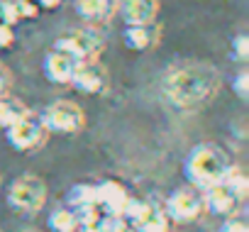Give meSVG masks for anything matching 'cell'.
Masks as SVG:
<instances>
[{
  "label": "cell",
  "mask_w": 249,
  "mask_h": 232,
  "mask_svg": "<svg viewBox=\"0 0 249 232\" xmlns=\"http://www.w3.org/2000/svg\"><path fill=\"white\" fill-rule=\"evenodd\" d=\"M220 90V73L208 64H181L164 78V95L178 110H198Z\"/></svg>",
  "instance_id": "6da1fadb"
},
{
  "label": "cell",
  "mask_w": 249,
  "mask_h": 232,
  "mask_svg": "<svg viewBox=\"0 0 249 232\" xmlns=\"http://www.w3.org/2000/svg\"><path fill=\"white\" fill-rule=\"evenodd\" d=\"M232 166L234 164H232L230 154L222 147L205 142V144H198L188 154V159H186V176L196 183V188H208V186L222 183Z\"/></svg>",
  "instance_id": "7a4b0ae2"
},
{
  "label": "cell",
  "mask_w": 249,
  "mask_h": 232,
  "mask_svg": "<svg viewBox=\"0 0 249 232\" xmlns=\"http://www.w3.org/2000/svg\"><path fill=\"white\" fill-rule=\"evenodd\" d=\"M54 49L64 52L73 61H98V56L103 52V37L93 27L71 30L54 39Z\"/></svg>",
  "instance_id": "3957f363"
},
{
  "label": "cell",
  "mask_w": 249,
  "mask_h": 232,
  "mask_svg": "<svg viewBox=\"0 0 249 232\" xmlns=\"http://www.w3.org/2000/svg\"><path fill=\"white\" fill-rule=\"evenodd\" d=\"M42 125L47 127V132H56V135H76L83 130L86 125V112L81 105H76L73 100H54L52 105H47V110L39 115Z\"/></svg>",
  "instance_id": "277c9868"
},
{
  "label": "cell",
  "mask_w": 249,
  "mask_h": 232,
  "mask_svg": "<svg viewBox=\"0 0 249 232\" xmlns=\"http://www.w3.org/2000/svg\"><path fill=\"white\" fill-rule=\"evenodd\" d=\"M8 203L20 213H37L47 203V183L35 174H25L10 183Z\"/></svg>",
  "instance_id": "5b68a950"
},
{
  "label": "cell",
  "mask_w": 249,
  "mask_h": 232,
  "mask_svg": "<svg viewBox=\"0 0 249 232\" xmlns=\"http://www.w3.org/2000/svg\"><path fill=\"white\" fill-rule=\"evenodd\" d=\"M5 135H8L10 147L18 149V152H37V149L44 147V142L49 137L47 127L42 125V120L37 118L35 112H30L27 118H22L13 127H8Z\"/></svg>",
  "instance_id": "8992f818"
},
{
  "label": "cell",
  "mask_w": 249,
  "mask_h": 232,
  "mask_svg": "<svg viewBox=\"0 0 249 232\" xmlns=\"http://www.w3.org/2000/svg\"><path fill=\"white\" fill-rule=\"evenodd\" d=\"M164 210H166L171 222H193L205 210L203 193L196 186H183V188H178V191H174L169 196Z\"/></svg>",
  "instance_id": "52a82bcc"
},
{
  "label": "cell",
  "mask_w": 249,
  "mask_h": 232,
  "mask_svg": "<svg viewBox=\"0 0 249 232\" xmlns=\"http://www.w3.org/2000/svg\"><path fill=\"white\" fill-rule=\"evenodd\" d=\"M107 71L105 66H100L98 61H76L73 76H71V86L86 95H100L107 90Z\"/></svg>",
  "instance_id": "ba28073f"
},
{
  "label": "cell",
  "mask_w": 249,
  "mask_h": 232,
  "mask_svg": "<svg viewBox=\"0 0 249 232\" xmlns=\"http://www.w3.org/2000/svg\"><path fill=\"white\" fill-rule=\"evenodd\" d=\"M117 13L124 25H149L157 22L159 0H117Z\"/></svg>",
  "instance_id": "9c48e42d"
},
{
  "label": "cell",
  "mask_w": 249,
  "mask_h": 232,
  "mask_svg": "<svg viewBox=\"0 0 249 232\" xmlns=\"http://www.w3.org/2000/svg\"><path fill=\"white\" fill-rule=\"evenodd\" d=\"M95 198H98V208H103L105 213L120 217L132 196L120 181H103V183L95 186Z\"/></svg>",
  "instance_id": "30bf717a"
},
{
  "label": "cell",
  "mask_w": 249,
  "mask_h": 232,
  "mask_svg": "<svg viewBox=\"0 0 249 232\" xmlns=\"http://www.w3.org/2000/svg\"><path fill=\"white\" fill-rule=\"evenodd\" d=\"M161 39V27L157 22H149V25H127L122 30V42L127 49L132 52H147V49H154Z\"/></svg>",
  "instance_id": "8fae6325"
},
{
  "label": "cell",
  "mask_w": 249,
  "mask_h": 232,
  "mask_svg": "<svg viewBox=\"0 0 249 232\" xmlns=\"http://www.w3.org/2000/svg\"><path fill=\"white\" fill-rule=\"evenodd\" d=\"M203 193V205L205 210L215 213V215H234V210L239 208V198L225 186V183H215V186H208L200 191Z\"/></svg>",
  "instance_id": "7c38bea8"
},
{
  "label": "cell",
  "mask_w": 249,
  "mask_h": 232,
  "mask_svg": "<svg viewBox=\"0 0 249 232\" xmlns=\"http://www.w3.org/2000/svg\"><path fill=\"white\" fill-rule=\"evenodd\" d=\"M42 69H44L47 81H52V83H56V86H71V76H73L76 61H73L71 56H66L64 52L52 49V52L44 56Z\"/></svg>",
  "instance_id": "4fadbf2b"
},
{
  "label": "cell",
  "mask_w": 249,
  "mask_h": 232,
  "mask_svg": "<svg viewBox=\"0 0 249 232\" xmlns=\"http://www.w3.org/2000/svg\"><path fill=\"white\" fill-rule=\"evenodd\" d=\"M130 225L135 227V232H169L171 220H169V215H166V210H164L161 205L144 200L140 215H137Z\"/></svg>",
  "instance_id": "5bb4252c"
},
{
  "label": "cell",
  "mask_w": 249,
  "mask_h": 232,
  "mask_svg": "<svg viewBox=\"0 0 249 232\" xmlns=\"http://www.w3.org/2000/svg\"><path fill=\"white\" fill-rule=\"evenodd\" d=\"M76 13L88 25H100L117 15V0H76Z\"/></svg>",
  "instance_id": "9a60e30c"
},
{
  "label": "cell",
  "mask_w": 249,
  "mask_h": 232,
  "mask_svg": "<svg viewBox=\"0 0 249 232\" xmlns=\"http://www.w3.org/2000/svg\"><path fill=\"white\" fill-rule=\"evenodd\" d=\"M32 110L18 100V98H10V95H0V127H13L15 123H20L22 118H27Z\"/></svg>",
  "instance_id": "2e32d148"
},
{
  "label": "cell",
  "mask_w": 249,
  "mask_h": 232,
  "mask_svg": "<svg viewBox=\"0 0 249 232\" xmlns=\"http://www.w3.org/2000/svg\"><path fill=\"white\" fill-rule=\"evenodd\" d=\"M69 203H71L73 213L98 205V198H95V186H93V183H76V186L69 191Z\"/></svg>",
  "instance_id": "e0dca14e"
},
{
  "label": "cell",
  "mask_w": 249,
  "mask_h": 232,
  "mask_svg": "<svg viewBox=\"0 0 249 232\" xmlns=\"http://www.w3.org/2000/svg\"><path fill=\"white\" fill-rule=\"evenodd\" d=\"M49 227L54 232H76L78 230V215L71 208H56L49 215Z\"/></svg>",
  "instance_id": "ac0fdd59"
},
{
  "label": "cell",
  "mask_w": 249,
  "mask_h": 232,
  "mask_svg": "<svg viewBox=\"0 0 249 232\" xmlns=\"http://www.w3.org/2000/svg\"><path fill=\"white\" fill-rule=\"evenodd\" d=\"M222 183H225V186H227V188L239 198V200H244V198H247V193H249V178H247V174H244L239 166H232Z\"/></svg>",
  "instance_id": "d6986e66"
},
{
  "label": "cell",
  "mask_w": 249,
  "mask_h": 232,
  "mask_svg": "<svg viewBox=\"0 0 249 232\" xmlns=\"http://www.w3.org/2000/svg\"><path fill=\"white\" fill-rule=\"evenodd\" d=\"M230 52H232V56L237 59V61H247L249 59V37L242 32V35H237L234 39H232V44H230Z\"/></svg>",
  "instance_id": "ffe728a7"
},
{
  "label": "cell",
  "mask_w": 249,
  "mask_h": 232,
  "mask_svg": "<svg viewBox=\"0 0 249 232\" xmlns=\"http://www.w3.org/2000/svg\"><path fill=\"white\" fill-rule=\"evenodd\" d=\"M18 22H20V15L13 5V0H0V25L15 27Z\"/></svg>",
  "instance_id": "44dd1931"
},
{
  "label": "cell",
  "mask_w": 249,
  "mask_h": 232,
  "mask_svg": "<svg viewBox=\"0 0 249 232\" xmlns=\"http://www.w3.org/2000/svg\"><path fill=\"white\" fill-rule=\"evenodd\" d=\"M13 5H15L20 20H35L37 13H39V8L32 3V0H13Z\"/></svg>",
  "instance_id": "7402d4cb"
},
{
  "label": "cell",
  "mask_w": 249,
  "mask_h": 232,
  "mask_svg": "<svg viewBox=\"0 0 249 232\" xmlns=\"http://www.w3.org/2000/svg\"><path fill=\"white\" fill-rule=\"evenodd\" d=\"M232 90H234L242 100L249 98V71H239V73H237V78H234V83H232Z\"/></svg>",
  "instance_id": "603a6c76"
},
{
  "label": "cell",
  "mask_w": 249,
  "mask_h": 232,
  "mask_svg": "<svg viewBox=\"0 0 249 232\" xmlns=\"http://www.w3.org/2000/svg\"><path fill=\"white\" fill-rule=\"evenodd\" d=\"M13 42H15V27L0 25V49H8Z\"/></svg>",
  "instance_id": "cb8c5ba5"
},
{
  "label": "cell",
  "mask_w": 249,
  "mask_h": 232,
  "mask_svg": "<svg viewBox=\"0 0 249 232\" xmlns=\"http://www.w3.org/2000/svg\"><path fill=\"white\" fill-rule=\"evenodd\" d=\"M10 83H13V76H10V71L0 64V95H8V90H10Z\"/></svg>",
  "instance_id": "d4e9b609"
},
{
  "label": "cell",
  "mask_w": 249,
  "mask_h": 232,
  "mask_svg": "<svg viewBox=\"0 0 249 232\" xmlns=\"http://www.w3.org/2000/svg\"><path fill=\"white\" fill-rule=\"evenodd\" d=\"M220 232H249V227H247V222H242V220H227V222L220 227Z\"/></svg>",
  "instance_id": "484cf974"
},
{
  "label": "cell",
  "mask_w": 249,
  "mask_h": 232,
  "mask_svg": "<svg viewBox=\"0 0 249 232\" xmlns=\"http://www.w3.org/2000/svg\"><path fill=\"white\" fill-rule=\"evenodd\" d=\"M110 232H135V227H132L127 220L115 217V222H112V230H110Z\"/></svg>",
  "instance_id": "4316f807"
},
{
  "label": "cell",
  "mask_w": 249,
  "mask_h": 232,
  "mask_svg": "<svg viewBox=\"0 0 249 232\" xmlns=\"http://www.w3.org/2000/svg\"><path fill=\"white\" fill-rule=\"evenodd\" d=\"M0 232H3V230H0Z\"/></svg>",
  "instance_id": "83f0119b"
}]
</instances>
